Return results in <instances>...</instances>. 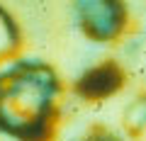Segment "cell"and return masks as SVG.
<instances>
[{
  "instance_id": "cell-2",
  "label": "cell",
  "mask_w": 146,
  "mask_h": 141,
  "mask_svg": "<svg viewBox=\"0 0 146 141\" xmlns=\"http://www.w3.org/2000/svg\"><path fill=\"white\" fill-rule=\"evenodd\" d=\"M80 32L93 42H117L129 24L124 0H76Z\"/></svg>"
},
{
  "instance_id": "cell-3",
  "label": "cell",
  "mask_w": 146,
  "mask_h": 141,
  "mask_svg": "<svg viewBox=\"0 0 146 141\" xmlns=\"http://www.w3.org/2000/svg\"><path fill=\"white\" fill-rule=\"evenodd\" d=\"M124 83V73L122 68L115 63H102V66L93 68L83 75V80L78 83V90L90 100H102L115 95Z\"/></svg>"
},
{
  "instance_id": "cell-5",
  "label": "cell",
  "mask_w": 146,
  "mask_h": 141,
  "mask_svg": "<svg viewBox=\"0 0 146 141\" xmlns=\"http://www.w3.org/2000/svg\"><path fill=\"white\" fill-rule=\"evenodd\" d=\"M124 124H127V129H129V134H134V136H139L141 131L146 129V97L136 100L129 110H127Z\"/></svg>"
},
{
  "instance_id": "cell-4",
  "label": "cell",
  "mask_w": 146,
  "mask_h": 141,
  "mask_svg": "<svg viewBox=\"0 0 146 141\" xmlns=\"http://www.w3.org/2000/svg\"><path fill=\"white\" fill-rule=\"evenodd\" d=\"M22 49V37H20V29H17L15 20L7 15L5 7H0V66L20 54Z\"/></svg>"
},
{
  "instance_id": "cell-1",
  "label": "cell",
  "mask_w": 146,
  "mask_h": 141,
  "mask_svg": "<svg viewBox=\"0 0 146 141\" xmlns=\"http://www.w3.org/2000/svg\"><path fill=\"white\" fill-rule=\"evenodd\" d=\"M61 95L49 66L22 63L0 78V126L22 139L46 131Z\"/></svg>"
}]
</instances>
